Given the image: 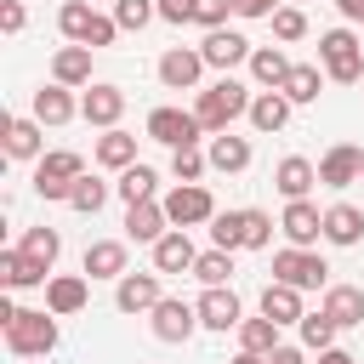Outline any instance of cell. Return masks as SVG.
<instances>
[{
    "instance_id": "b9f144b4",
    "label": "cell",
    "mask_w": 364,
    "mask_h": 364,
    "mask_svg": "<svg viewBox=\"0 0 364 364\" xmlns=\"http://www.w3.org/2000/svg\"><path fill=\"white\" fill-rule=\"evenodd\" d=\"M154 17H159L154 0H114V23H119V28H148Z\"/></svg>"
},
{
    "instance_id": "484cf974",
    "label": "cell",
    "mask_w": 364,
    "mask_h": 364,
    "mask_svg": "<svg viewBox=\"0 0 364 364\" xmlns=\"http://www.w3.org/2000/svg\"><path fill=\"white\" fill-rule=\"evenodd\" d=\"M205 159H210V171L233 176V171H245V165H250V142H245V136H233V131H222V136H210Z\"/></svg>"
},
{
    "instance_id": "f6af8a7d",
    "label": "cell",
    "mask_w": 364,
    "mask_h": 364,
    "mask_svg": "<svg viewBox=\"0 0 364 364\" xmlns=\"http://www.w3.org/2000/svg\"><path fill=\"white\" fill-rule=\"evenodd\" d=\"M228 11H233V0H193V23H205V28H222Z\"/></svg>"
},
{
    "instance_id": "9c48e42d",
    "label": "cell",
    "mask_w": 364,
    "mask_h": 364,
    "mask_svg": "<svg viewBox=\"0 0 364 364\" xmlns=\"http://www.w3.org/2000/svg\"><path fill=\"white\" fill-rule=\"evenodd\" d=\"M250 51H256V46H250L239 28H210V34H205V46H199L205 68H222V74H228V68H239V63H250Z\"/></svg>"
},
{
    "instance_id": "6da1fadb",
    "label": "cell",
    "mask_w": 364,
    "mask_h": 364,
    "mask_svg": "<svg viewBox=\"0 0 364 364\" xmlns=\"http://www.w3.org/2000/svg\"><path fill=\"white\" fill-rule=\"evenodd\" d=\"M250 102H256V97H250V91H245L233 74H222L216 85H205V91H199V102H193V119H199L210 136H222V131H228L239 114H250Z\"/></svg>"
},
{
    "instance_id": "c3c4849f",
    "label": "cell",
    "mask_w": 364,
    "mask_h": 364,
    "mask_svg": "<svg viewBox=\"0 0 364 364\" xmlns=\"http://www.w3.org/2000/svg\"><path fill=\"white\" fill-rule=\"evenodd\" d=\"M273 11H279V0H233V17H245V23L250 17H273Z\"/></svg>"
},
{
    "instance_id": "7a4b0ae2",
    "label": "cell",
    "mask_w": 364,
    "mask_h": 364,
    "mask_svg": "<svg viewBox=\"0 0 364 364\" xmlns=\"http://www.w3.org/2000/svg\"><path fill=\"white\" fill-rule=\"evenodd\" d=\"M6 347L17 358H46L57 347V313L51 307H17L6 324Z\"/></svg>"
},
{
    "instance_id": "f1b7e54d",
    "label": "cell",
    "mask_w": 364,
    "mask_h": 364,
    "mask_svg": "<svg viewBox=\"0 0 364 364\" xmlns=\"http://www.w3.org/2000/svg\"><path fill=\"white\" fill-rule=\"evenodd\" d=\"M51 80L57 85H91V46H63L51 57Z\"/></svg>"
},
{
    "instance_id": "bcb514c9",
    "label": "cell",
    "mask_w": 364,
    "mask_h": 364,
    "mask_svg": "<svg viewBox=\"0 0 364 364\" xmlns=\"http://www.w3.org/2000/svg\"><path fill=\"white\" fill-rule=\"evenodd\" d=\"M23 23H28L23 0H0V28H6V34H23Z\"/></svg>"
},
{
    "instance_id": "681fc988",
    "label": "cell",
    "mask_w": 364,
    "mask_h": 364,
    "mask_svg": "<svg viewBox=\"0 0 364 364\" xmlns=\"http://www.w3.org/2000/svg\"><path fill=\"white\" fill-rule=\"evenodd\" d=\"M273 364H307V347H279Z\"/></svg>"
},
{
    "instance_id": "44dd1931",
    "label": "cell",
    "mask_w": 364,
    "mask_h": 364,
    "mask_svg": "<svg viewBox=\"0 0 364 364\" xmlns=\"http://www.w3.org/2000/svg\"><path fill=\"white\" fill-rule=\"evenodd\" d=\"M324 313L336 318V330L364 324V290L358 284H324Z\"/></svg>"
},
{
    "instance_id": "9a60e30c",
    "label": "cell",
    "mask_w": 364,
    "mask_h": 364,
    "mask_svg": "<svg viewBox=\"0 0 364 364\" xmlns=\"http://www.w3.org/2000/svg\"><path fill=\"white\" fill-rule=\"evenodd\" d=\"M119 114H125V91H119V85H85V97H80V119L114 131Z\"/></svg>"
},
{
    "instance_id": "4fadbf2b",
    "label": "cell",
    "mask_w": 364,
    "mask_h": 364,
    "mask_svg": "<svg viewBox=\"0 0 364 364\" xmlns=\"http://www.w3.org/2000/svg\"><path fill=\"white\" fill-rule=\"evenodd\" d=\"M193 330H199V307H193V301L165 296V301L154 307V336H159V341H188Z\"/></svg>"
},
{
    "instance_id": "d6a6232c",
    "label": "cell",
    "mask_w": 364,
    "mask_h": 364,
    "mask_svg": "<svg viewBox=\"0 0 364 364\" xmlns=\"http://www.w3.org/2000/svg\"><path fill=\"white\" fill-rule=\"evenodd\" d=\"M284 341H279V324L273 318H245L239 324V353H262V358H273Z\"/></svg>"
},
{
    "instance_id": "1f68e13d",
    "label": "cell",
    "mask_w": 364,
    "mask_h": 364,
    "mask_svg": "<svg viewBox=\"0 0 364 364\" xmlns=\"http://www.w3.org/2000/svg\"><path fill=\"white\" fill-rule=\"evenodd\" d=\"M0 284L6 290H34V284H51L46 267H34L23 250H0Z\"/></svg>"
},
{
    "instance_id": "60d3db41",
    "label": "cell",
    "mask_w": 364,
    "mask_h": 364,
    "mask_svg": "<svg viewBox=\"0 0 364 364\" xmlns=\"http://www.w3.org/2000/svg\"><path fill=\"white\" fill-rule=\"evenodd\" d=\"M205 171H210V159H205L199 148H171V176H176V182H199Z\"/></svg>"
},
{
    "instance_id": "2e32d148",
    "label": "cell",
    "mask_w": 364,
    "mask_h": 364,
    "mask_svg": "<svg viewBox=\"0 0 364 364\" xmlns=\"http://www.w3.org/2000/svg\"><path fill=\"white\" fill-rule=\"evenodd\" d=\"M165 233H171V216H165L159 199H148V205H125V239H136V245H159Z\"/></svg>"
},
{
    "instance_id": "8fae6325",
    "label": "cell",
    "mask_w": 364,
    "mask_h": 364,
    "mask_svg": "<svg viewBox=\"0 0 364 364\" xmlns=\"http://www.w3.org/2000/svg\"><path fill=\"white\" fill-rule=\"evenodd\" d=\"M159 301H165L159 273H125V279L114 284V307H119V313H154Z\"/></svg>"
},
{
    "instance_id": "ffe728a7",
    "label": "cell",
    "mask_w": 364,
    "mask_h": 364,
    "mask_svg": "<svg viewBox=\"0 0 364 364\" xmlns=\"http://www.w3.org/2000/svg\"><path fill=\"white\" fill-rule=\"evenodd\" d=\"M125 239H97L85 245V279H125Z\"/></svg>"
},
{
    "instance_id": "3957f363",
    "label": "cell",
    "mask_w": 364,
    "mask_h": 364,
    "mask_svg": "<svg viewBox=\"0 0 364 364\" xmlns=\"http://www.w3.org/2000/svg\"><path fill=\"white\" fill-rule=\"evenodd\" d=\"M318 68H324V80L353 85V80L364 74V46H358V34H353V28H324V34H318Z\"/></svg>"
},
{
    "instance_id": "52a82bcc",
    "label": "cell",
    "mask_w": 364,
    "mask_h": 364,
    "mask_svg": "<svg viewBox=\"0 0 364 364\" xmlns=\"http://www.w3.org/2000/svg\"><path fill=\"white\" fill-rule=\"evenodd\" d=\"M148 136L165 142V148H199L205 125L193 119V108H154L148 114Z\"/></svg>"
},
{
    "instance_id": "7bdbcfd3",
    "label": "cell",
    "mask_w": 364,
    "mask_h": 364,
    "mask_svg": "<svg viewBox=\"0 0 364 364\" xmlns=\"http://www.w3.org/2000/svg\"><path fill=\"white\" fill-rule=\"evenodd\" d=\"M273 245V216L267 210H245V250H267Z\"/></svg>"
},
{
    "instance_id": "f5cc1de1",
    "label": "cell",
    "mask_w": 364,
    "mask_h": 364,
    "mask_svg": "<svg viewBox=\"0 0 364 364\" xmlns=\"http://www.w3.org/2000/svg\"><path fill=\"white\" fill-rule=\"evenodd\" d=\"M233 364H273V358H262V353H239Z\"/></svg>"
},
{
    "instance_id": "7402d4cb",
    "label": "cell",
    "mask_w": 364,
    "mask_h": 364,
    "mask_svg": "<svg viewBox=\"0 0 364 364\" xmlns=\"http://www.w3.org/2000/svg\"><path fill=\"white\" fill-rule=\"evenodd\" d=\"M97 23H102V11H91V0H68V6L57 11V28H63L68 46H91Z\"/></svg>"
},
{
    "instance_id": "7dc6e473",
    "label": "cell",
    "mask_w": 364,
    "mask_h": 364,
    "mask_svg": "<svg viewBox=\"0 0 364 364\" xmlns=\"http://www.w3.org/2000/svg\"><path fill=\"white\" fill-rule=\"evenodd\" d=\"M154 6H159V17H165V23H176V28H182V23H193V0H154Z\"/></svg>"
},
{
    "instance_id": "f35d334b",
    "label": "cell",
    "mask_w": 364,
    "mask_h": 364,
    "mask_svg": "<svg viewBox=\"0 0 364 364\" xmlns=\"http://www.w3.org/2000/svg\"><path fill=\"white\" fill-rule=\"evenodd\" d=\"M301 347H307V353H330V347H336V318H330L324 307L301 318Z\"/></svg>"
},
{
    "instance_id": "277c9868",
    "label": "cell",
    "mask_w": 364,
    "mask_h": 364,
    "mask_svg": "<svg viewBox=\"0 0 364 364\" xmlns=\"http://www.w3.org/2000/svg\"><path fill=\"white\" fill-rule=\"evenodd\" d=\"M80 176H85V159H80L74 148H51V154L34 165V193H40V199H68Z\"/></svg>"
},
{
    "instance_id": "30bf717a",
    "label": "cell",
    "mask_w": 364,
    "mask_h": 364,
    "mask_svg": "<svg viewBox=\"0 0 364 364\" xmlns=\"http://www.w3.org/2000/svg\"><path fill=\"white\" fill-rule=\"evenodd\" d=\"M199 74H205L199 46H171V51L159 57V85H165V91H193Z\"/></svg>"
},
{
    "instance_id": "ee69618b",
    "label": "cell",
    "mask_w": 364,
    "mask_h": 364,
    "mask_svg": "<svg viewBox=\"0 0 364 364\" xmlns=\"http://www.w3.org/2000/svg\"><path fill=\"white\" fill-rule=\"evenodd\" d=\"M273 34H279V40H301V34H307V11H301V6H279V11H273Z\"/></svg>"
},
{
    "instance_id": "603a6c76",
    "label": "cell",
    "mask_w": 364,
    "mask_h": 364,
    "mask_svg": "<svg viewBox=\"0 0 364 364\" xmlns=\"http://www.w3.org/2000/svg\"><path fill=\"white\" fill-rule=\"evenodd\" d=\"M290 68H296V63H290L279 46H256V51H250V80H256V85H267V91H284Z\"/></svg>"
},
{
    "instance_id": "74e56055",
    "label": "cell",
    "mask_w": 364,
    "mask_h": 364,
    "mask_svg": "<svg viewBox=\"0 0 364 364\" xmlns=\"http://www.w3.org/2000/svg\"><path fill=\"white\" fill-rule=\"evenodd\" d=\"M210 245L216 250H245V210H216L210 216Z\"/></svg>"
},
{
    "instance_id": "83f0119b",
    "label": "cell",
    "mask_w": 364,
    "mask_h": 364,
    "mask_svg": "<svg viewBox=\"0 0 364 364\" xmlns=\"http://www.w3.org/2000/svg\"><path fill=\"white\" fill-rule=\"evenodd\" d=\"M262 318H273L279 330H284V324H301V318H307V313H301V290L267 284V290H262Z\"/></svg>"
},
{
    "instance_id": "ac0fdd59",
    "label": "cell",
    "mask_w": 364,
    "mask_h": 364,
    "mask_svg": "<svg viewBox=\"0 0 364 364\" xmlns=\"http://www.w3.org/2000/svg\"><path fill=\"white\" fill-rule=\"evenodd\" d=\"M40 148H46V125H40L34 114H28V119H6V154H11V159H34V165H40V159H46Z\"/></svg>"
},
{
    "instance_id": "f546056e",
    "label": "cell",
    "mask_w": 364,
    "mask_h": 364,
    "mask_svg": "<svg viewBox=\"0 0 364 364\" xmlns=\"http://www.w3.org/2000/svg\"><path fill=\"white\" fill-rule=\"evenodd\" d=\"M290 108H296V102H290L284 91H262V97L250 102V125H256L262 136H273V131H284V119H290Z\"/></svg>"
},
{
    "instance_id": "4316f807",
    "label": "cell",
    "mask_w": 364,
    "mask_h": 364,
    "mask_svg": "<svg viewBox=\"0 0 364 364\" xmlns=\"http://www.w3.org/2000/svg\"><path fill=\"white\" fill-rule=\"evenodd\" d=\"M324 239H330V245H358V239H364V210L347 205V199L330 205V210H324Z\"/></svg>"
},
{
    "instance_id": "d590c367",
    "label": "cell",
    "mask_w": 364,
    "mask_h": 364,
    "mask_svg": "<svg viewBox=\"0 0 364 364\" xmlns=\"http://www.w3.org/2000/svg\"><path fill=\"white\" fill-rule=\"evenodd\" d=\"M119 199L125 205H148L154 199V188H159V176H154V165H131V171H119Z\"/></svg>"
},
{
    "instance_id": "cb8c5ba5",
    "label": "cell",
    "mask_w": 364,
    "mask_h": 364,
    "mask_svg": "<svg viewBox=\"0 0 364 364\" xmlns=\"http://www.w3.org/2000/svg\"><path fill=\"white\" fill-rule=\"evenodd\" d=\"M74 114H80V102L68 97V85H57V80H51V85H40V91H34V119H40V125H68Z\"/></svg>"
},
{
    "instance_id": "5b68a950",
    "label": "cell",
    "mask_w": 364,
    "mask_h": 364,
    "mask_svg": "<svg viewBox=\"0 0 364 364\" xmlns=\"http://www.w3.org/2000/svg\"><path fill=\"white\" fill-rule=\"evenodd\" d=\"M273 284H290V290H318V284H330V267H324V256L284 245V250H273Z\"/></svg>"
},
{
    "instance_id": "8d00e7d4",
    "label": "cell",
    "mask_w": 364,
    "mask_h": 364,
    "mask_svg": "<svg viewBox=\"0 0 364 364\" xmlns=\"http://www.w3.org/2000/svg\"><path fill=\"white\" fill-rule=\"evenodd\" d=\"M193 279L205 284V290H216V284H228L233 279V250H199V262H193Z\"/></svg>"
},
{
    "instance_id": "816d5d0a",
    "label": "cell",
    "mask_w": 364,
    "mask_h": 364,
    "mask_svg": "<svg viewBox=\"0 0 364 364\" xmlns=\"http://www.w3.org/2000/svg\"><path fill=\"white\" fill-rule=\"evenodd\" d=\"M318 364H358L353 353H341V347H330V353H318Z\"/></svg>"
},
{
    "instance_id": "ba28073f",
    "label": "cell",
    "mask_w": 364,
    "mask_h": 364,
    "mask_svg": "<svg viewBox=\"0 0 364 364\" xmlns=\"http://www.w3.org/2000/svg\"><path fill=\"white\" fill-rule=\"evenodd\" d=\"M279 233H284L296 250H307V245H318V239H324V210H318L313 199H290V205H284V216H279Z\"/></svg>"
},
{
    "instance_id": "db71d44e",
    "label": "cell",
    "mask_w": 364,
    "mask_h": 364,
    "mask_svg": "<svg viewBox=\"0 0 364 364\" xmlns=\"http://www.w3.org/2000/svg\"><path fill=\"white\" fill-rule=\"evenodd\" d=\"M358 182H364V176H358Z\"/></svg>"
},
{
    "instance_id": "f907efd6",
    "label": "cell",
    "mask_w": 364,
    "mask_h": 364,
    "mask_svg": "<svg viewBox=\"0 0 364 364\" xmlns=\"http://www.w3.org/2000/svg\"><path fill=\"white\" fill-rule=\"evenodd\" d=\"M336 11H341L347 23H364V0H336Z\"/></svg>"
},
{
    "instance_id": "d4e9b609",
    "label": "cell",
    "mask_w": 364,
    "mask_h": 364,
    "mask_svg": "<svg viewBox=\"0 0 364 364\" xmlns=\"http://www.w3.org/2000/svg\"><path fill=\"white\" fill-rule=\"evenodd\" d=\"M85 296H91V284H85L80 273H57V279L46 284V307H51L57 318H68V313H80V307H85Z\"/></svg>"
},
{
    "instance_id": "5bb4252c",
    "label": "cell",
    "mask_w": 364,
    "mask_h": 364,
    "mask_svg": "<svg viewBox=\"0 0 364 364\" xmlns=\"http://www.w3.org/2000/svg\"><path fill=\"white\" fill-rule=\"evenodd\" d=\"M364 176V148H353V142H336L324 159H318V182L324 188H353Z\"/></svg>"
},
{
    "instance_id": "8992f818",
    "label": "cell",
    "mask_w": 364,
    "mask_h": 364,
    "mask_svg": "<svg viewBox=\"0 0 364 364\" xmlns=\"http://www.w3.org/2000/svg\"><path fill=\"white\" fill-rule=\"evenodd\" d=\"M159 205H165L171 228H182V233L216 216V199H210V188H199V182H176V188H171V193H165Z\"/></svg>"
},
{
    "instance_id": "e575fe53",
    "label": "cell",
    "mask_w": 364,
    "mask_h": 364,
    "mask_svg": "<svg viewBox=\"0 0 364 364\" xmlns=\"http://www.w3.org/2000/svg\"><path fill=\"white\" fill-rule=\"evenodd\" d=\"M318 91H324V68L318 63H296L290 80H284V97L290 102H318Z\"/></svg>"
},
{
    "instance_id": "d6986e66",
    "label": "cell",
    "mask_w": 364,
    "mask_h": 364,
    "mask_svg": "<svg viewBox=\"0 0 364 364\" xmlns=\"http://www.w3.org/2000/svg\"><path fill=\"white\" fill-rule=\"evenodd\" d=\"M313 182H318V165H313V159H301V154L279 159V171H273V188H279L284 199H307V193H313Z\"/></svg>"
},
{
    "instance_id": "7c38bea8",
    "label": "cell",
    "mask_w": 364,
    "mask_h": 364,
    "mask_svg": "<svg viewBox=\"0 0 364 364\" xmlns=\"http://www.w3.org/2000/svg\"><path fill=\"white\" fill-rule=\"evenodd\" d=\"M193 307H199V324H205V330H239V324H245V307H239L233 284H216V290H205Z\"/></svg>"
},
{
    "instance_id": "4dcf8cb0",
    "label": "cell",
    "mask_w": 364,
    "mask_h": 364,
    "mask_svg": "<svg viewBox=\"0 0 364 364\" xmlns=\"http://www.w3.org/2000/svg\"><path fill=\"white\" fill-rule=\"evenodd\" d=\"M97 165H108V171H131V165H136V136L119 131V125L102 131V136H97Z\"/></svg>"
},
{
    "instance_id": "e0dca14e",
    "label": "cell",
    "mask_w": 364,
    "mask_h": 364,
    "mask_svg": "<svg viewBox=\"0 0 364 364\" xmlns=\"http://www.w3.org/2000/svg\"><path fill=\"white\" fill-rule=\"evenodd\" d=\"M193 262H199V250H193V239L182 228H171L154 245V273H193Z\"/></svg>"
},
{
    "instance_id": "ab89813d",
    "label": "cell",
    "mask_w": 364,
    "mask_h": 364,
    "mask_svg": "<svg viewBox=\"0 0 364 364\" xmlns=\"http://www.w3.org/2000/svg\"><path fill=\"white\" fill-rule=\"evenodd\" d=\"M68 205H74L80 216H97V210L108 205V182H97V176H80V182H74V193H68Z\"/></svg>"
},
{
    "instance_id": "836d02e7",
    "label": "cell",
    "mask_w": 364,
    "mask_h": 364,
    "mask_svg": "<svg viewBox=\"0 0 364 364\" xmlns=\"http://www.w3.org/2000/svg\"><path fill=\"white\" fill-rule=\"evenodd\" d=\"M17 250H23V256H28L34 267H46V273H51V262L63 256V239H57V228H28Z\"/></svg>"
}]
</instances>
